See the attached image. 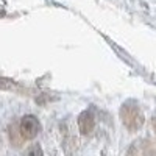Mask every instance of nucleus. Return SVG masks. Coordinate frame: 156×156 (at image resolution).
Wrapping results in <instances>:
<instances>
[{
  "label": "nucleus",
  "mask_w": 156,
  "mask_h": 156,
  "mask_svg": "<svg viewBox=\"0 0 156 156\" xmlns=\"http://www.w3.org/2000/svg\"><path fill=\"white\" fill-rule=\"evenodd\" d=\"M120 119L129 131H137L144 125V114L139 109V106L131 101H126L120 108Z\"/></svg>",
  "instance_id": "1"
},
{
  "label": "nucleus",
  "mask_w": 156,
  "mask_h": 156,
  "mask_svg": "<svg viewBox=\"0 0 156 156\" xmlns=\"http://www.w3.org/2000/svg\"><path fill=\"white\" fill-rule=\"evenodd\" d=\"M19 133L23 139H34L41 133V122L34 115H23L19 122Z\"/></svg>",
  "instance_id": "2"
},
{
  "label": "nucleus",
  "mask_w": 156,
  "mask_h": 156,
  "mask_svg": "<svg viewBox=\"0 0 156 156\" xmlns=\"http://www.w3.org/2000/svg\"><path fill=\"white\" fill-rule=\"evenodd\" d=\"M78 126H80L83 134L90 133V129L94 128V115H92V112L83 111L80 115H78Z\"/></svg>",
  "instance_id": "3"
},
{
  "label": "nucleus",
  "mask_w": 156,
  "mask_h": 156,
  "mask_svg": "<svg viewBox=\"0 0 156 156\" xmlns=\"http://www.w3.org/2000/svg\"><path fill=\"white\" fill-rule=\"evenodd\" d=\"M154 129H156V122H154Z\"/></svg>",
  "instance_id": "4"
}]
</instances>
